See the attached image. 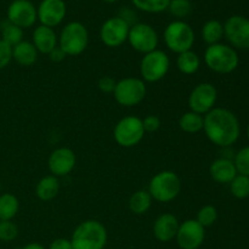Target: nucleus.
Instances as JSON below:
<instances>
[{
	"label": "nucleus",
	"instance_id": "nucleus-39",
	"mask_svg": "<svg viewBox=\"0 0 249 249\" xmlns=\"http://www.w3.org/2000/svg\"><path fill=\"white\" fill-rule=\"evenodd\" d=\"M49 249H73L71 240L67 238H56L49 246Z\"/></svg>",
	"mask_w": 249,
	"mask_h": 249
},
{
	"label": "nucleus",
	"instance_id": "nucleus-25",
	"mask_svg": "<svg viewBox=\"0 0 249 249\" xmlns=\"http://www.w3.org/2000/svg\"><path fill=\"white\" fill-rule=\"evenodd\" d=\"M202 39L208 45L220 43L224 36V24L218 19H209L202 27Z\"/></svg>",
	"mask_w": 249,
	"mask_h": 249
},
{
	"label": "nucleus",
	"instance_id": "nucleus-33",
	"mask_svg": "<svg viewBox=\"0 0 249 249\" xmlns=\"http://www.w3.org/2000/svg\"><path fill=\"white\" fill-rule=\"evenodd\" d=\"M233 163H235L237 174L245 175V177L249 178V146L241 148L236 153Z\"/></svg>",
	"mask_w": 249,
	"mask_h": 249
},
{
	"label": "nucleus",
	"instance_id": "nucleus-9",
	"mask_svg": "<svg viewBox=\"0 0 249 249\" xmlns=\"http://www.w3.org/2000/svg\"><path fill=\"white\" fill-rule=\"evenodd\" d=\"M170 68V58L163 50L156 49L145 53L140 62L141 79L147 83H157L167 75Z\"/></svg>",
	"mask_w": 249,
	"mask_h": 249
},
{
	"label": "nucleus",
	"instance_id": "nucleus-17",
	"mask_svg": "<svg viewBox=\"0 0 249 249\" xmlns=\"http://www.w3.org/2000/svg\"><path fill=\"white\" fill-rule=\"evenodd\" d=\"M67 14V6L63 0H41L36 9L40 24L50 28H55L65 19Z\"/></svg>",
	"mask_w": 249,
	"mask_h": 249
},
{
	"label": "nucleus",
	"instance_id": "nucleus-37",
	"mask_svg": "<svg viewBox=\"0 0 249 249\" xmlns=\"http://www.w3.org/2000/svg\"><path fill=\"white\" fill-rule=\"evenodd\" d=\"M117 82L109 75H105V77H101L99 79V83H97V87L105 94H113L114 88H116Z\"/></svg>",
	"mask_w": 249,
	"mask_h": 249
},
{
	"label": "nucleus",
	"instance_id": "nucleus-16",
	"mask_svg": "<svg viewBox=\"0 0 249 249\" xmlns=\"http://www.w3.org/2000/svg\"><path fill=\"white\" fill-rule=\"evenodd\" d=\"M75 163H77V157L73 150L68 147H58L49 156L48 167L51 175L62 178L73 172Z\"/></svg>",
	"mask_w": 249,
	"mask_h": 249
},
{
	"label": "nucleus",
	"instance_id": "nucleus-10",
	"mask_svg": "<svg viewBox=\"0 0 249 249\" xmlns=\"http://www.w3.org/2000/svg\"><path fill=\"white\" fill-rule=\"evenodd\" d=\"M131 48L141 53H148L156 50L160 44V36L156 29L147 23H135L130 27L128 40Z\"/></svg>",
	"mask_w": 249,
	"mask_h": 249
},
{
	"label": "nucleus",
	"instance_id": "nucleus-35",
	"mask_svg": "<svg viewBox=\"0 0 249 249\" xmlns=\"http://www.w3.org/2000/svg\"><path fill=\"white\" fill-rule=\"evenodd\" d=\"M12 61V46L0 39V70H4Z\"/></svg>",
	"mask_w": 249,
	"mask_h": 249
},
{
	"label": "nucleus",
	"instance_id": "nucleus-31",
	"mask_svg": "<svg viewBox=\"0 0 249 249\" xmlns=\"http://www.w3.org/2000/svg\"><path fill=\"white\" fill-rule=\"evenodd\" d=\"M216 219H218V211H216L215 207L211 206V204H207V206L202 207L196 216L197 223L201 224L204 229L214 225Z\"/></svg>",
	"mask_w": 249,
	"mask_h": 249
},
{
	"label": "nucleus",
	"instance_id": "nucleus-40",
	"mask_svg": "<svg viewBox=\"0 0 249 249\" xmlns=\"http://www.w3.org/2000/svg\"><path fill=\"white\" fill-rule=\"evenodd\" d=\"M49 56H50V60L53 61V62L57 63V62H62L67 55H66V53H63L62 49L57 45L50 53H49Z\"/></svg>",
	"mask_w": 249,
	"mask_h": 249
},
{
	"label": "nucleus",
	"instance_id": "nucleus-2",
	"mask_svg": "<svg viewBox=\"0 0 249 249\" xmlns=\"http://www.w3.org/2000/svg\"><path fill=\"white\" fill-rule=\"evenodd\" d=\"M71 243L73 249H104L107 245V230L99 220L89 219L74 229Z\"/></svg>",
	"mask_w": 249,
	"mask_h": 249
},
{
	"label": "nucleus",
	"instance_id": "nucleus-18",
	"mask_svg": "<svg viewBox=\"0 0 249 249\" xmlns=\"http://www.w3.org/2000/svg\"><path fill=\"white\" fill-rule=\"evenodd\" d=\"M179 225V220L174 214L163 213L153 223V235L160 242H170L177 236Z\"/></svg>",
	"mask_w": 249,
	"mask_h": 249
},
{
	"label": "nucleus",
	"instance_id": "nucleus-6",
	"mask_svg": "<svg viewBox=\"0 0 249 249\" xmlns=\"http://www.w3.org/2000/svg\"><path fill=\"white\" fill-rule=\"evenodd\" d=\"M89 44V32L87 27L77 21L70 22L61 31L58 46L67 56H78L85 51Z\"/></svg>",
	"mask_w": 249,
	"mask_h": 249
},
{
	"label": "nucleus",
	"instance_id": "nucleus-41",
	"mask_svg": "<svg viewBox=\"0 0 249 249\" xmlns=\"http://www.w3.org/2000/svg\"><path fill=\"white\" fill-rule=\"evenodd\" d=\"M22 249H45L43 245H40V243H36V242H32V243H28V245L24 246Z\"/></svg>",
	"mask_w": 249,
	"mask_h": 249
},
{
	"label": "nucleus",
	"instance_id": "nucleus-36",
	"mask_svg": "<svg viewBox=\"0 0 249 249\" xmlns=\"http://www.w3.org/2000/svg\"><path fill=\"white\" fill-rule=\"evenodd\" d=\"M160 118L158 116H153V114H148L142 119V125L145 129V133H155L160 128Z\"/></svg>",
	"mask_w": 249,
	"mask_h": 249
},
{
	"label": "nucleus",
	"instance_id": "nucleus-1",
	"mask_svg": "<svg viewBox=\"0 0 249 249\" xmlns=\"http://www.w3.org/2000/svg\"><path fill=\"white\" fill-rule=\"evenodd\" d=\"M203 131L208 140L219 147H230L240 138L241 126L237 116L224 107H214L204 114Z\"/></svg>",
	"mask_w": 249,
	"mask_h": 249
},
{
	"label": "nucleus",
	"instance_id": "nucleus-14",
	"mask_svg": "<svg viewBox=\"0 0 249 249\" xmlns=\"http://www.w3.org/2000/svg\"><path fill=\"white\" fill-rule=\"evenodd\" d=\"M206 238V229L196 219H189L179 225L175 240L181 249H198Z\"/></svg>",
	"mask_w": 249,
	"mask_h": 249
},
{
	"label": "nucleus",
	"instance_id": "nucleus-11",
	"mask_svg": "<svg viewBox=\"0 0 249 249\" xmlns=\"http://www.w3.org/2000/svg\"><path fill=\"white\" fill-rule=\"evenodd\" d=\"M218 100V90L212 83H199L191 90L187 99L190 111L204 114L215 107Z\"/></svg>",
	"mask_w": 249,
	"mask_h": 249
},
{
	"label": "nucleus",
	"instance_id": "nucleus-30",
	"mask_svg": "<svg viewBox=\"0 0 249 249\" xmlns=\"http://www.w3.org/2000/svg\"><path fill=\"white\" fill-rule=\"evenodd\" d=\"M1 39L10 46H15L23 40V29L7 21L1 29Z\"/></svg>",
	"mask_w": 249,
	"mask_h": 249
},
{
	"label": "nucleus",
	"instance_id": "nucleus-28",
	"mask_svg": "<svg viewBox=\"0 0 249 249\" xmlns=\"http://www.w3.org/2000/svg\"><path fill=\"white\" fill-rule=\"evenodd\" d=\"M138 10L147 14H160L168 10L170 0H131Z\"/></svg>",
	"mask_w": 249,
	"mask_h": 249
},
{
	"label": "nucleus",
	"instance_id": "nucleus-42",
	"mask_svg": "<svg viewBox=\"0 0 249 249\" xmlns=\"http://www.w3.org/2000/svg\"><path fill=\"white\" fill-rule=\"evenodd\" d=\"M104 2H106V4H114V2H117L118 0H102Z\"/></svg>",
	"mask_w": 249,
	"mask_h": 249
},
{
	"label": "nucleus",
	"instance_id": "nucleus-12",
	"mask_svg": "<svg viewBox=\"0 0 249 249\" xmlns=\"http://www.w3.org/2000/svg\"><path fill=\"white\" fill-rule=\"evenodd\" d=\"M130 26L119 16L109 17L100 28V39L108 48H118L128 40Z\"/></svg>",
	"mask_w": 249,
	"mask_h": 249
},
{
	"label": "nucleus",
	"instance_id": "nucleus-19",
	"mask_svg": "<svg viewBox=\"0 0 249 249\" xmlns=\"http://www.w3.org/2000/svg\"><path fill=\"white\" fill-rule=\"evenodd\" d=\"M32 43L38 53L49 55L58 45V38L53 28L39 24L32 34Z\"/></svg>",
	"mask_w": 249,
	"mask_h": 249
},
{
	"label": "nucleus",
	"instance_id": "nucleus-38",
	"mask_svg": "<svg viewBox=\"0 0 249 249\" xmlns=\"http://www.w3.org/2000/svg\"><path fill=\"white\" fill-rule=\"evenodd\" d=\"M118 16L121 17L122 19H124V21H125L130 27L133 26V24L138 23V22H136L135 12H134L131 9H129V7H123V9L121 10V12H119Z\"/></svg>",
	"mask_w": 249,
	"mask_h": 249
},
{
	"label": "nucleus",
	"instance_id": "nucleus-44",
	"mask_svg": "<svg viewBox=\"0 0 249 249\" xmlns=\"http://www.w3.org/2000/svg\"><path fill=\"white\" fill-rule=\"evenodd\" d=\"M0 190H1V182H0Z\"/></svg>",
	"mask_w": 249,
	"mask_h": 249
},
{
	"label": "nucleus",
	"instance_id": "nucleus-27",
	"mask_svg": "<svg viewBox=\"0 0 249 249\" xmlns=\"http://www.w3.org/2000/svg\"><path fill=\"white\" fill-rule=\"evenodd\" d=\"M204 116L196 113V112H185L179 119V128L184 133L197 134L203 130Z\"/></svg>",
	"mask_w": 249,
	"mask_h": 249
},
{
	"label": "nucleus",
	"instance_id": "nucleus-21",
	"mask_svg": "<svg viewBox=\"0 0 249 249\" xmlns=\"http://www.w3.org/2000/svg\"><path fill=\"white\" fill-rule=\"evenodd\" d=\"M38 53L32 41L22 40L17 45L12 46V60L23 67L33 66L38 60Z\"/></svg>",
	"mask_w": 249,
	"mask_h": 249
},
{
	"label": "nucleus",
	"instance_id": "nucleus-43",
	"mask_svg": "<svg viewBox=\"0 0 249 249\" xmlns=\"http://www.w3.org/2000/svg\"><path fill=\"white\" fill-rule=\"evenodd\" d=\"M247 138H248V140H249V125H248V128H247Z\"/></svg>",
	"mask_w": 249,
	"mask_h": 249
},
{
	"label": "nucleus",
	"instance_id": "nucleus-26",
	"mask_svg": "<svg viewBox=\"0 0 249 249\" xmlns=\"http://www.w3.org/2000/svg\"><path fill=\"white\" fill-rule=\"evenodd\" d=\"M19 209V201L14 194L0 195V221L12 220Z\"/></svg>",
	"mask_w": 249,
	"mask_h": 249
},
{
	"label": "nucleus",
	"instance_id": "nucleus-13",
	"mask_svg": "<svg viewBox=\"0 0 249 249\" xmlns=\"http://www.w3.org/2000/svg\"><path fill=\"white\" fill-rule=\"evenodd\" d=\"M224 36L233 49H249V19L233 15L224 23Z\"/></svg>",
	"mask_w": 249,
	"mask_h": 249
},
{
	"label": "nucleus",
	"instance_id": "nucleus-5",
	"mask_svg": "<svg viewBox=\"0 0 249 249\" xmlns=\"http://www.w3.org/2000/svg\"><path fill=\"white\" fill-rule=\"evenodd\" d=\"M165 46L175 53H181L192 50L196 36L192 27L181 19L173 21L165 27L163 33Z\"/></svg>",
	"mask_w": 249,
	"mask_h": 249
},
{
	"label": "nucleus",
	"instance_id": "nucleus-4",
	"mask_svg": "<svg viewBox=\"0 0 249 249\" xmlns=\"http://www.w3.org/2000/svg\"><path fill=\"white\" fill-rule=\"evenodd\" d=\"M147 191L153 201L169 203L181 192V180L177 173L172 170H163L150 180Z\"/></svg>",
	"mask_w": 249,
	"mask_h": 249
},
{
	"label": "nucleus",
	"instance_id": "nucleus-45",
	"mask_svg": "<svg viewBox=\"0 0 249 249\" xmlns=\"http://www.w3.org/2000/svg\"><path fill=\"white\" fill-rule=\"evenodd\" d=\"M198 249H203V248H198Z\"/></svg>",
	"mask_w": 249,
	"mask_h": 249
},
{
	"label": "nucleus",
	"instance_id": "nucleus-22",
	"mask_svg": "<svg viewBox=\"0 0 249 249\" xmlns=\"http://www.w3.org/2000/svg\"><path fill=\"white\" fill-rule=\"evenodd\" d=\"M60 191V181L58 178L53 175H46L41 178L36 186V195L40 201L49 202L56 198Z\"/></svg>",
	"mask_w": 249,
	"mask_h": 249
},
{
	"label": "nucleus",
	"instance_id": "nucleus-24",
	"mask_svg": "<svg viewBox=\"0 0 249 249\" xmlns=\"http://www.w3.org/2000/svg\"><path fill=\"white\" fill-rule=\"evenodd\" d=\"M177 67L182 74H195L201 67V57L195 51L189 50L178 55Z\"/></svg>",
	"mask_w": 249,
	"mask_h": 249
},
{
	"label": "nucleus",
	"instance_id": "nucleus-20",
	"mask_svg": "<svg viewBox=\"0 0 249 249\" xmlns=\"http://www.w3.org/2000/svg\"><path fill=\"white\" fill-rule=\"evenodd\" d=\"M211 178L218 184H230L237 175L235 163L229 158H218L209 167Z\"/></svg>",
	"mask_w": 249,
	"mask_h": 249
},
{
	"label": "nucleus",
	"instance_id": "nucleus-8",
	"mask_svg": "<svg viewBox=\"0 0 249 249\" xmlns=\"http://www.w3.org/2000/svg\"><path fill=\"white\" fill-rule=\"evenodd\" d=\"M143 136H145V129L142 125V119L136 116L124 117L114 125V141L121 147H134L142 141Z\"/></svg>",
	"mask_w": 249,
	"mask_h": 249
},
{
	"label": "nucleus",
	"instance_id": "nucleus-29",
	"mask_svg": "<svg viewBox=\"0 0 249 249\" xmlns=\"http://www.w3.org/2000/svg\"><path fill=\"white\" fill-rule=\"evenodd\" d=\"M230 192L235 198L245 199L249 197V178L237 174L230 182Z\"/></svg>",
	"mask_w": 249,
	"mask_h": 249
},
{
	"label": "nucleus",
	"instance_id": "nucleus-7",
	"mask_svg": "<svg viewBox=\"0 0 249 249\" xmlns=\"http://www.w3.org/2000/svg\"><path fill=\"white\" fill-rule=\"evenodd\" d=\"M146 84L141 78L126 77L118 80L114 88L113 96L118 105L124 107L138 106L145 100Z\"/></svg>",
	"mask_w": 249,
	"mask_h": 249
},
{
	"label": "nucleus",
	"instance_id": "nucleus-34",
	"mask_svg": "<svg viewBox=\"0 0 249 249\" xmlns=\"http://www.w3.org/2000/svg\"><path fill=\"white\" fill-rule=\"evenodd\" d=\"M17 236H18V228L14 221H0V241L11 242Z\"/></svg>",
	"mask_w": 249,
	"mask_h": 249
},
{
	"label": "nucleus",
	"instance_id": "nucleus-3",
	"mask_svg": "<svg viewBox=\"0 0 249 249\" xmlns=\"http://www.w3.org/2000/svg\"><path fill=\"white\" fill-rule=\"evenodd\" d=\"M204 63L213 72L219 74H229L238 67L240 57L232 46L226 44L208 45L204 51Z\"/></svg>",
	"mask_w": 249,
	"mask_h": 249
},
{
	"label": "nucleus",
	"instance_id": "nucleus-32",
	"mask_svg": "<svg viewBox=\"0 0 249 249\" xmlns=\"http://www.w3.org/2000/svg\"><path fill=\"white\" fill-rule=\"evenodd\" d=\"M168 10H169L173 16L177 17L178 19H181L184 17L189 16L192 6L190 0H170Z\"/></svg>",
	"mask_w": 249,
	"mask_h": 249
},
{
	"label": "nucleus",
	"instance_id": "nucleus-15",
	"mask_svg": "<svg viewBox=\"0 0 249 249\" xmlns=\"http://www.w3.org/2000/svg\"><path fill=\"white\" fill-rule=\"evenodd\" d=\"M36 19V7L31 0H14L7 7V21L19 28H31Z\"/></svg>",
	"mask_w": 249,
	"mask_h": 249
},
{
	"label": "nucleus",
	"instance_id": "nucleus-23",
	"mask_svg": "<svg viewBox=\"0 0 249 249\" xmlns=\"http://www.w3.org/2000/svg\"><path fill=\"white\" fill-rule=\"evenodd\" d=\"M152 197L148 194L147 190H139L134 192L129 198V209L135 215H143L150 211L152 206Z\"/></svg>",
	"mask_w": 249,
	"mask_h": 249
}]
</instances>
